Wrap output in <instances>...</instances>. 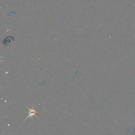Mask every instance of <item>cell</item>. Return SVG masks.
I'll list each match as a JSON object with an SVG mask.
<instances>
[{
    "instance_id": "obj_1",
    "label": "cell",
    "mask_w": 135,
    "mask_h": 135,
    "mask_svg": "<svg viewBox=\"0 0 135 135\" xmlns=\"http://www.w3.org/2000/svg\"><path fill=\"white\" fill-rule=\"evenodd\" d=\"M27 108L28 109V115L27 117V118L25 119V120L27 119V118H28V117H32V116H34H34H36L37 118H38V117L36 116V113H37L38 112L36 111L35 109H34V107H33L32 109H30L28 107H27Z\"/></svg>"
},
{
    "instance_id": "obj_2",
    "label": "cell",
    "mask_w": 135,
    "mask_h": 135,
    "mask_svg": "<svg viewBox=\"0 0 135 135\" xmlns=\"http://www.w3.org/2000/svg\"></svg>"
}]
</instances>
